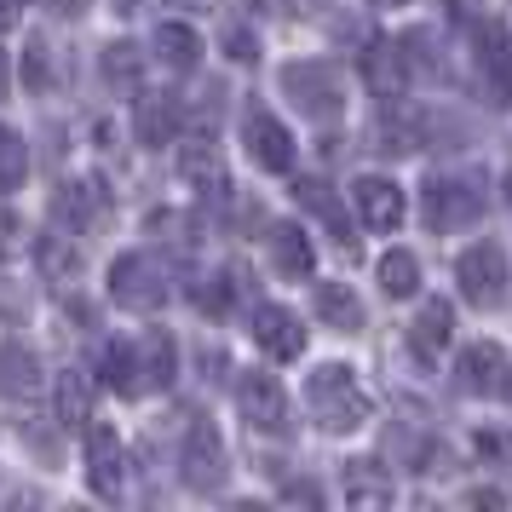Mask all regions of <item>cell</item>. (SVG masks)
Returning <instances> with one entry per match:
<instances>
[{
	"instance_id": "1",
	"label": "cell",
	"mask_w": 512,
	"mask_h": 512,
	"mask_svg": "<svg viewBox=\"0 0 512 512\" xmlns=\"http://www.w3.org/2000/svg\"><path fill=\"white\" fill-rule=\"evenodd\" d=\"M305 397H311V409H317V420H323L328 432H357L369 420V397H363V386H357V374L346 363L317 369L305 380Z\"/></svg>"
},
{
	"instance_id": "2",
	"label": "cell",
	"mask_w": 512,
	"mask_h": 512,
	"mask_svg": "<svg viewBox=\"0 0 512 512\" xmlns=\"http://www.w3.org/2000/svg\"><path fill=\"white\" fill-rule=\"evenodd\" d=\"M455 277H461V294L472 305H501L507 294V254L495 248V242H472L455 265Z\"/></svg>"
},
{
	"instance_id": "3",
	"label": "cell",
	"mask_w": 512,
	"mask_h": 512,
	"mask_svg": "<svg viewBox=\"0 0 512 512\" xmlns=\"http://www.w3.org/2000/svg\"><path fill=\"white\" fill-rule=\"evenodd\" d=\"M420 213H426L432 231H461V225H472L484 213V196L472 185H461V179H438V185H426V196H420Z\"/></svg>"
},
{
	"instance_id": "4",
	"label": "cell",
	"mask_w": 512,
	"mask_h": 512,
	"mask_svg": "<svg viewBox=\"0 0 512 512\" xmlns=\"http://www.w3.org/2000/svg\"><path fill=\"white\" fill-rule=\"evenodd\" d=\"M236 409L259 432H288V397H282V380H271V374H242L236 380Z\"/></svg>"
},
{
	"instance_id": "5",
	"label": "cell",
	"mask_w": 512,
	"mask_h": 512,
	"mask_svg": "<svg viewBox=\"0 0 512 512\" xmlns=\"http://www.w3.org/2000/svg\"><path fill=\"white\" fill-rule=\"evenodd\" d=\"M110 294H116V305H127V311H156V305L167 300L162 271H156L144 254H121L116 259V271H110Z\"/></svg>"
},
{
	"instance_id": "6",
	"label": "cell",
	"mask_w": 512,
	"mask_h": 512,
	"mask_svg": "<svg viewBox=\"0 0 512 512\" xmlns=\"http://www.w3.org/2000/svg\"><path fill=\"white\" fill-rule=\"evenodd\" d=\"M242 144H248V156H254L265 173H288V167H294V133H288L271 110H248Z\"/></svg>"
},
{
	"instance_id": "7",
	"label": "cell",
	"mask_w": 512,
	"mask_h": 512,
	"mask_svg": "<svg viewBox=\"0 0 512 512\" xmlns=\"http://www.w3.org/2000/svg\"><path fill=\"white\" fill-rule=\"evenodd\" d=\"M185 484L202 489V495H213L225 484V443H219V432L208 420H190L185 432Z\"/></svg>"
},
{
	"instance_id": "8",
	"label": "cell",
	"mask_w": 512,
	"mask_h": 512,
	"mask_svg": "<svg viewBox=\"0 0 512 512\" xmlns=\"http://www.w3.org/2000/svg\"><path fill=\"white\" fill-rule=\"evenodd\" d=\"M282 93L300 104L305 116H334L340 110V81L328 64H288L282 70Z\"/></svg>"
},
{
	"instance_id": "9",
	"label": "cell",
	"mask_w": 512,
	"mask_h": 512,
	"mask_svg": "<svg viewBox=\"0 0 512 512\" xmlns=\"http://www.w3.org/2000/svg\"><path fill=\"white\" fill-rule=\"evenodd\" d=\"M461 386L478 397H512V363L501 346H489V340H478V346L461 351Z\"/></svg>"
},
{
	"instance_id": "10",
	"label": "cell",
	"mask_w": 512,
	"mask_h": 512,
	"mask_svg": "<svg viewBox=\"0 0 512 512\" xmlns=\"http://www.w3.org/2000/svg\"><path fill=\"white\" fill-rule=\"evenodd\" d=\"M351 202H357V219L369 225V231H397L403 225V190L392 179H357L351 185Z\"/></svg>"
},
{
	"instance_id": "11",
	"label": "cell",
	"mask_w": 512,
	"mask_h": 512,
	"mask_svg": "<svg viewBox=\"0 0 512 512\" xmlns=\"http://www.w3.org/2000/svg\"><path fill=\"white\" fill-rule=\"evenodd\" d=\"M133 374H139V386H150V392H167L173 386L179 351H173V340H167L162 328H144V340L133 346Z\"/></svg>"
},
{
	"instance_id": "12",
	"label": "cell",
	"mask_w": 512,
	"mask_h": 512,
	"mask_svg": "<svg viewBox=\"0 0 512 512\" xmlns=\"http://www.w3.org/2000/svg\"><path fill=\"white\" fill-rule=\"evenodd\" d=\"M254 340L265 357H300L305 351V328L282 311V305H259L254 311Z\"/></svg>"
},
{
	"instance_id": "13",
	"label": "cell",
	"mask_w": 512,
	"mask_h": 512,
	"mask_svg": "<svg viewBox=\"0 0 512 512\" xmlns=\"http://www.w3.org/2000/svg\"><path fill=\"white\" fill-rule=\"evenodd\" d=\"M478 70H484L495 104H507L512 98V64H507V35L495 24H478Z\"/></svg>"
},
{
	"instance_id": "14",
	"label": "cell",
	"mask_w": 512,
	"mask_h": 512,
	"mask_svg": "<svg viewBox=\"0 0 512 512\" xmlns=\"http://www.w3.org/2000/svg\"><path fill=\"white\" fill-rule=\"evenodd\" d=\"M87 478H93V489L104 501L121 495V443H116V432H104V426H98L93 443H87Z\"/></svg>"
},
{
	"instance_id": "15",
	"label": "cell",
	"mask_w": 512,
	"mask_h": 512,
	"mask_svg": "<svg viewBox=\"0 0 512 512\" xmlns=\"http://www.w3.org/2000/svg\"><path fill=\"white\" fill-rule=\"evenodd\" d=\"M150 52L162 58L167 70H196V64H202V35L185 29V24H162L156 41H150Z\"/></svg>"
},
{
	"instance_id": "16",
	"label": "cell",
	"mask_w": 512,
	"mask_h": 512,
	"mask_svg": "<svg viewBox=\"0 0 512 512\" xmlns=\"http://www.w3.org/2000/svg\"><path fill=\"white\" fill-rule=\"evenodd\" d=\"M0 392L6 397H35L41 392V363L29 346H6L0 351Z\"/></svg>"
},
{
	"instance_id": "17",
	"label": "cell",
	"mask_w": 512,
	"mask_h": 512,
	"mask_svg": "<svg viewBox=\"0 0 512 512\" xmlns=\"http://www.w3.org/2000/svg\"><path fill=\"white\" fill-rule=\"evenodd\" d=\"M300 202L323 219L328 231H334V242H340V248H351V219H346V208L334 202V190H328L323 179H300Z\"/></svg>"
},
{
	"instance_id": "18",
	"label": "cell",
	"mask_w": 512,
	"mask_h": 512,
	"mask_svg": "<svg viewBox=\"0 0 512 512\" xmlns=\"http://www.w3.org/2000/svg\"><path fill=\"white\" fill-rule=\"evenodd\" d=\"M449 328H455V311H449V300H426L415 317V351L420 357H438L443 346H449Z\"/></svg>"
},
{
	"instance_id": "19",
	"label": "cell",
	"mask_w": 512,
	"mask_h": 512,
	"mask_svg": "<svg viewBox=\"0 0 512 512\" xmlns=\"http://www.w3.org/2000/svg\"><path fill=\"white\" fill-rule=\"evenodd\" d=\"M317 317L328 328L351 334V328H363V305H357V294H351L346 282H328V288H317Z\"/></svg>"
},
{
	"instance_id": "20",
	"label": "cell",
	"mask_w": 512,
	"mask_h": 512,
	"mask_svg": "<svg viewBox=\"0 0 512 512\" xmlns=\"http://www.w3.org/2000/svg\"><path fill=\"white\" fill-rule=\"evenodd\" d=\"M173 127H179V98L173 93H144V104H139L144 144H167L173 139Z\"/></svg>"
},
{
	"instance_id": "21",
	"label": "cell",
	"mask_w": 512,
	"mask_h": 512,
	"mask_svg": "<svg viewBox=\"0 0 512 512\" xmlns=\"http://www.w3.org/2000/svg\"><path fill=\"white\" fill-rule=\"evenodd\" d=\"M380 288L392 294V300H409L420 288V259L409 248H392V254L380 259Z\"/></svg>"
},
{
	"instance_id": "22",
	"label": "cell",
	"mask_w": 512,
	"mask_h": 512,
	"mask_svg": "<svg viewBox=\"0 0 512 512\" xmlns=\"http://www.w3.org/2000/svg\"><path fill=\"white\" fill-rule=\"evenodd\" d=\"M52 386H58V415L70 420V426H81V420H87V403H93V380L81 369H64Z\"/></svg>"
},
{
	"instance_id": "23",
	"label": "cell",
	"mask_w": 512,
	"mask_h": 512,
	"mask_svg": "<svg viewBox=\"0 0 512 512\" xmlns=\"http://www.w3.org/2000/svg\"><path fill=\"white\" fill-rule=\"evenodd\" d=\"M271 259H277L282 277H311V242H305L294 225H282L277 242H271Z\"/></svg>"
},
{
	"instance_id": "24",
	"label": "cell",
	"mask_w": 512,
	"mask_h": 512,
	"mask_svg": "<svg viewBox=\"0 0 512 512\" xmlns=\"http://www.w3.org/2000/svg\"><path fill=\"white\" fill-rule=\"evenodd\" d=\"M98 213H104V190L98 185H64V196H58V219H70V225H93Z\"/></svg>"
},
{
	"instance_id": "25",
	"label": "cell",
	"mask_w": 512,
	"mask_h": 512,
	"mask_svg": "<svg viewBox=\"0 0 512 512\" xmlns=\"http://www.w3.org/2000/svg\"><path fill=\"white\" fill-rule=\"evenodd\" d=\"M346 495L357 501V507H369V501H374V507H386V501H392V484H386L369 461H357V466H351V478H346Z\"/></svg>"
},
{
	"instance_id": "26",
	"label": "cell",
	"mask_w": 512,
	"mask_h": 512,
	"mask_svg": "<svg viewBox=\"0 0 512 512\" xmlns=\"http://www.w3.org/2000/svg\"><path fill=\"white\" fill-rule=\"evenodd\" d=\"M24 179H29V150H24V139L0 127V190H18Z\"/></svg>"
},
{
	"instance_id": "27",
	"label": "cell",
	"mask_w": 512,
	"mask_h": 512,
	"mask_svg": "<svg viewBox=\"0 0 512 512\" xmlns=\"http://www.w3.org/2000/svg\"><path fill=\"white\" fill-rule=\"evenodd\" d=\"M98 369H104V380L116 386V392H139V380H133V357H127V346H104V357H98Z\"/></svg>"
},
{
	"instance_id": "28",
	"label": "cell",
	"mask_w": 512,
	"mask_h": 512,
	"mask_svg": "<svg viewBox=\"0 0 512 512\" xmlns=\"http://www.w3.org/2000/svg\"><path fill=\"white\" fill-rule=\"evenodd\" d=\"M363 70H369V81L380 87V93H397V70H392V47H386V41H380V47H369Z\"/></svg>"
},
{
	"instance_id": "29",
	"label": "cell",
	"mask_w": 512,
	"mask_h": 512,
	"mask_svg": "<svg viewBox=\"0 0 512 512\" xmlns=\"http://www.w3.org/2000/svg\"><path fill=\"white\" fill-rule=\"evenodd\" d=\"M236 282H242V277L219 271V277H213V288H202V305H208V311H225V305H231V294H236Z\"/></svg>"
},
{
	"instance_id": "30",
	"label": "cell",
	"mask_w": 512,
	"mask_h": 512,
	"mask_svg": "<svg viewBox=\"0 0 512 512\" xmlns=\"http://www.w3.org/2000/svg\"><path fill=\"white\" fill-rule=\"evenodd\" d=\"M24 81L35 87V93H47V47H41V41L24 52Z\"/></svg>"
},
{
	"instance_id": "31",
	"label": "cell",
	"mask_w": 512,
	"mask_h": 512,
	"mask_svg": "<svg viewBox=\"0 0 512 512\" xmlns=\"http://www.w3.org/2000/svg\"><path fill=\"white\" fill-rule=\"evenodd\" d=\"M41 265L58 271V277H75V254L64 248V242H41Z\"/></svg>"
},
{
	"instance_id": "32",
	"label": "cell",
	"mask_w": 512,
	"mask_h": 512,
	"mask_svg": "<svg viewBox=\"0 0 512 512\" xmlns=\"http://www.w3.org/2000/svg\"><path fill=\"white\" fill-rule=\"evenodd\" d=\"M225 47H231L236 64H254V58H259V52H254V35H248V29H225Z\"/></svg>"
},
{
	"instance_id": "33",
	"label": "cell",
	"mask_w": 512,
	"mask_h": 512,
	"mask_svg": "<svg viewBox=\"0 0 512 512\" xmlns=\"http://www.w3.org/2000/svg\"><path fill=\"white\" fill-rule=\"evenodd\" d=\"M12 242H18V213L0 208V254H12Z\"/></svg>"
},
{
	"instance_id": "34",
	"label": "cell",
	"mask_w": 512,
	"mask_h": 512,
	"mask_svg": "<svg viewBox=\"0 0 512 512\" xmlns=\"http://www.w3.org/2000/svg\"><path fill=\"white\" fill-rule=\"evenodd\" d=\"M133 70V47H110V75H127Z\"/></svg>"
},
{
	"instance_id": "35",
	"label": "cell",
	"mask_w": 512,
	"mask_h": 512,
	"mask_svg": "<svg viewBox=\"0 0 512 512\" xmlns=\"http://www.w3.org/2000/svg\"><path fill=\"white\" fill-rule=\"evenodd\" d=\"M18 12H24V0H0V29L18 24Z\"/></svg>"
},
{
	"instance_id": "36",
	"label": "cell",
	"mask_w": 512,
	"mask_h": 512,
	"mask_svg": "<svg viewBox=\"0 0 512 512\" xmlns=\"http://www.w3.org/2000/svg\"><path fill=\"white\" fill-rule=\"evenodd\" d=\"M58 6H64V12H81V6H87V0H58Z\"/></svg>"
},
{
	"instance_id": "37",
	"label": "cell",
	"mask_w": 512,
	"mask_h": 512,
	"mask_svg": "<svg viewBox=\"0 0 512 512\" xmlns=\"http://www.w3.org/2000/svg\"><path fill=\"white\" fill-rule=\"evenodd\" d=\"M0 93H6V52H0Z\"/></svg>"
},
{
	"instance_id": "38",
	"label": "cell",
	"mask_w": 512,
	"mask_h": 512,
	"mask_svg": "<svg viewBox=\"0 0 512 512\" xmlns=\"http://www.w3.org/2000/svg\"><path fill=\"white\" fill-rule=\"evenodd\" d=\"M374 6H403V0H374Z\"/></svg>"
},
{
	"instance_id": "39",
	"label": "cell",
	"mask_w": 512,
	"mask_h": 512,
	"mask_svg": "<svg viewBox=\"0 0 512 512\" xmlns=\"http://www.w3.org/2000/svg\"><path fill=\"white\" fill-rule=\"evenodd\" d=\"M507 202H512V173H507Z\"/></svg>"
}]
</instances>
